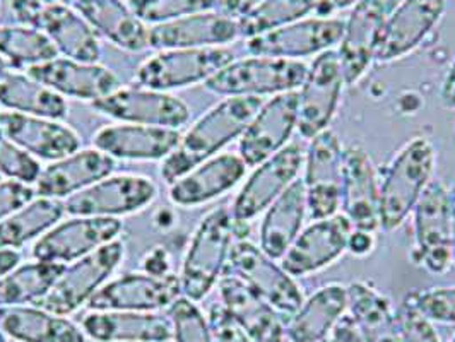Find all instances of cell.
I'll return each mask as SVG.
<instances>
[{
  "label": "cell",
  "mask_w": 455,
  "mask_h": 342,
  "mask_svg": "<svg viewBox=\"0 0 455 342\" xmlns=\"http://www.w3.org/2000/svg\"><path fill=\"white\" fill-rule=\"evenodd\" d=\"M262 103V98L233 96L214 105L182 134L175 151L163 160L161 179L170 185L214 158L231 140L242 137Z\"/></svg>",
  "instance_id": "cell-1"
},
{
  "label": "cell",
  "mask_w": 455,
  "mask_h": 342,
  "mask_svg": "<svg viewBox=\"0 0 455 342\" xmlns=\"http://www.w3.org/2000/svg\"><path fill=\"white\" fill-rule=\"evenodd\" d=\"M236 221L225 205L211 211L194 231L179 274L182 297L203 301L225 274Z\"/></svg>",
  "instance_id": "cell-2"
},
{
  "label": "cell",
  "mask_w": 455,
  "mask_h": 342,
  "mask_svg": "<svg viewBox=\"0 0 455 342\" xmlns=\"http://www.w3.org/2000/svg\"><path fill=\"white\" fill-rule=\"evenodd\" d=\"M436 153L425 137H414L395 155L380 185V228L395 231L404 225L432 182Z\"/></svg>",
  "instance_id": "cell-3"
},
{
  "label": "cell",
  "mask_w": 455,
  "mask_h": 342,
  "mask_svg": "<svg viewBox=\"0 0 455 342\" xmlns=\"http://www.w3.org/2000/svg\"><path fill=\"white\" fill-rule=\"evenodd\" d=\"M307 70L308 68L298 60L251 55L249 59L229 62L227 68L205 81V88L225 98H262L267 94L295 91L301 86Z\"/></svg>",
  "instance_id": "cell-4"
},
{
  "label": "cell",
  "mask_w": 455,
  "mask_h": 342,
  "mask_svg": "<svg viewBox=\"0 0 455 342\" xmlns=\"http://www.w3.org/2000/svg\"><path fill=\"white\" fill-rule=\"evenodd\" d=\"M124 257L125 243L116 238L90 255L68 264L36 306L68 317L86 306L94 293L110 281Z\"/></svg>",
  "instance_id": "cell-5"
},
{
  "label": "cell",
  "mask_w": 455,
  "mask_h": 342,
  "mask_svg": "<svg viewBox=\"0 0 455 342\" xmlns=\"http://www.w3.org/2000/svg\"><path fill=\"white\" fill-rule=\"evenodd\" d=\"M235 60L225 46L161 50L148 57L136 70L137 86L158 91L182 90L209 81Z\"/></svg>",
  "instance_id": "cell-6"
},
{
  "label": "cell",
  "mask_w": 455,
  "mask_h": 342,
  "mask_svg": "<svg viewBox=\"0 0 455 342\" xmlns=\"http://www.w3.org/2000/svg\"><path fill=\"white\" fill-rule=\"evenodd\" d=\"M229 271L264 298L286 320L291 319L303 303V293L293 275L277 266L260 247L247 240L233 242L228 258Z\"/></svg>",
  "instance_id": "cell-7"
},
{
  "label": "cell",
  "mask_w": 455,
  "mask_h": 342,
  "mask_svg": "<svg viewBox=\"0 0 455 342\" xmlns=\"http://www.w3.org/2000/svg\"><path fill=\"white\" fill-rule=\"evenodd\" d=\"M158 185L144 175H110L64 201L68 216L116 218L137 214L158 197Z\"/></svg>",
  "instance_id": "cell-8"
},
{
  "label": "cell",
  "mask_w": 455,
  "mask_h": 342,
  "mask_svg": "<svg viewBox=\"0 0 455 342\" xmlns=\"http://www.w3.org/2000/svg\"><path fill=\"white\" fill-rule=\"evenodd\" d=\"M414 253L428 273L445 274L452 264L451 194L445 183L432 180L414 207Z\"/></svg>",
  "instance_id": "cell-9"
},
{
  "label": "cell",
  "mask_w": 455,
  "mask_h": 342,
  "mask_svg": "<svg viewBox=\"0 0 455 342\" xmlns=\"http://www.w3.org/2000/svg\"><path fill=\"white\" fill-rule=\"evenodd\" d=\"M338 50H325L312 62L298 92V132L314 139L327 131L339 108L344 88Z\"/></svg>",
  "instance_id": "cell-10"
},
{
  "label": "cell",
  "mask_w": 455,
  "mask_h": 342,
  "mask_svg": "<svg viewBox=\"0 0 455 342\" xmlns=\"http://www.w3.org/2000/svg\"><path fill=\"white\" fill-rule=\"evenodd\" d=\"M122 231L124 225L116 218L70 216V219L48 229L35 242L31 257L42 262L68 266L114 242Z\"/></svg>",
  "instance_id": "cell-11"
},
{
  "label": "cell",
  "mask_w": 455,
  "mask_h": 342,
  "mask_svg": "<svg viewBox=\"0 0 455 342\" xmlns=\"http://www.w3.org/2000/svg\"><path fill=\"white\" fill-rule=\"evenodd\" d=\"M98 114L107 115L122 123H136L161 129H177L190 120V108L175 94L142 86L118 88L116 91L92 103Z\"/></svg>",
  "instance_id": "cell-12"
},
{
  "label": "cell",
  "mask_w": 455,
  "mask_h": 342,
  "mask_svg": "<svg viewBox=\"0 0 455 342\" xmlns=\"http://www.w3.org/2000/svg\"><path fill=\"white\" fill-rule=\"evenodd\" d=\"M344 149L332 131L310 139L305 158V192L308 212L314 219L338 214L342 199Z\"/></svg>",
  "instance_id": "cell-13"
},
{
  "label": "cell",
  "mask_w": 455,
  "mask_h": 342,
  "mask_svg": "<svg viewBox=\"0 0 455 342\" xmlns=\"http://www.w3.org/2000/svg\"><path fill=\"white\" fill-rule=\"evenodd\" d=\"M303 161L305 153L301 146L288 144L271 158L257 164L231 205L236 225L251 221L273 204L295 182Z\"/></svg>",
  "instance_id": "cell-14"
},
{
  "label": "cell",
  "mask_w": 455,
  "mask_h": 342,
  "mask_svg": "<svg viewBox=\"0 0 455 342\" xmlns=\"http://www.w3.org/2000/svg\"><path fill=\"white\" fill-rule=\"evenodd\" d=\"M298 129V92L274 94L262 103L240 137L238 151L247 166L255 168L279 153Z\"/></svg>",
  "instance_id": "cell-15"
},
{
  "label": "cell",
  "mask_w": 455,
  "mask_h": 342,
  "mask_svg": "<svg viewBox=\"0 0 455 342\" xmlns=\"http://www.w3.org/2000/svg\"><path fill=\"white\" fill-rule=\"evenodd\" d=\"M344 21L332 18L299 20L247 40V50L257 57L303 59L322 53L341 42Z\"/></svg>",
  "instance_id": "cell-16"
},
{
  "label": "cell",
  "mask_w": 455,
  "mask_h": 342,
  "mask_svg": "<svg viewBox=\"0 0 455 342\" xmlns=\"http://www.w3.org/2000/svg\"><path fill=\"white\" fill-rule=\"evenodd\" d=\"M182 297L177 274H125L110 279L88 301V310H132V312H161L177 298Z\"/></svg>",
  "instance_id": "cell-17"
},
{
  "label": "cell",
  "mask_w": 455,
  "mask_h": 342,
  "mask_svg": "<svg viewBox=\"0 0 455 342\" xmlns=\"http://www.w3.org/2000/svg\"><path fill=\"white\" fill-rule=\"evenodd\" d=\"M351 233L353 227L344 214L315 219L308 228L301 229L281 266L293 277L319 273L347 251Z\"/></svg>",
  "instance_id": "cell-18"
},
{
  "label": "cell",
  "mask_w": 455,
  "mask_h": 342,
  "mask_svg": "<svg viewBox=\"0 0 455 342\" xmlns=\"http://www.w3.org/2000/svg\"><path fill=\"white\" fill-rule=\"evenodd\" d=\"M341 207L355 231L375 235L380 228V185L377 170L363 147L344 151Z\"/></svg>",
  "instance_id": "cell-19"
},
{
  "label": "cell",
  "mask_w": 455,
  "mask_h": 342,
  "mask_svg": "<svg viewBox=\"0 0 455 342\" xmlns=\"http://www.w3.org/2000/svg\"><path fill=\"white\" fill-rule=\"evenodd\" d=\"M445 5L447 0H401L387 14L375 59L386 64L410 55L440 23Z\"/></svg>",
  "instance_id": "cell-20"
},
{
  "label": "cell",
  "mask_w": 455,
  "mask_h": 342,
  "mask_svg": "<svg viewBox=\"0 0 455 342\" xmlns=\"http://www.w3.org/2000/svg\"><path fill=\"white\" fill-rule=\"evenodd\" d=\"M386 20L384 0H362L353 7L338 50L346 84H356L371 66Z\"/></svg>",
  "instance_id": "cell-21"
},
{
  "label": "cell",
  "mask_w": 455,
  "mask_h": 342,
  "mask_svg": "<svg viewBox=\"0 0 455 342\" xmlns=\"http://www.w3.org/2000/svg\"><path fill=\"white\" fill-rule=\"evenodd\" d=\"M0 134L23 147L33 158L57 161L81 149L79 134L60 120L33 115L0 114Z\"/></svg>",
  "instance_id": "cell-22"
},
{
  "label": "cell",
  "mask_w": 455,
  "mask_h": 342,
  "mask_svg": "<svg viewBox=\"0 0 455 342\" xmlns=\"http://www.w3.org/2000/svg\"><path fill=\"white\" fill-rule=\"evenodd\" d=\"M247 168L249 166L240 155H216L170 183L168 197L173 204L183 209L207 204L242 182Z\"/></svg>",
  "instance_id": "cell-23"
},
{
  "label": "cell",
  "mask_w": 455,
  "mask_h": 342,
  "mask_svg": "<svg viewBox=\"0 0 455 342\" xmlns=\"http://www.w3.org/2000/svg\"><path fill=\"white\" fill-rule=\"evenodd\" d=\"M28 74L64 98L94 103L120 88L118 76L98 62H79L57 57L50 62L28 68Z\"/></svg>",
  "instance_id": "cell-24"
},
{
  "label": "cell",
  "mask_w": 455,
  "mask_h": 342,
  "mask_svg": "<svg viewBox=\"0 0 455 342\" xmlns=\"http://www.w3.org/2000/svg\"><path fill=\"white\" fill-rule=\"evenodd\" d=\"M180 137L182 132L177 129L118 122L101 127L92 136V144L114 160L163 161L175 151Z\"/></svg>",
  "instance_id": "cell-25"
},
{
  "label": "cell",
  "mask_w": 455,
  "mask_h": 342,
  "mask_svg": "<svg viewBox=\"0 0 455 342\" xmlns=\"http://www.w3.org/2000/svg\"><path fill=\"white\" fill-rule=\"evenodd\" d=\"M220 303L253 342H284L286 320L235 274L220 279Z\"/></svg>",
  "instance_id": "cell-26"
},
{
  "label": "cell",
  "mask_w": 455,
  "mask_h": 342,
  "mask_svg": "<svg viewBox=\"0 0 455 342\" xmlns=\"http://www.w3.org/2000/svg\"><path fill=\"white\" fill-rule=\"evenodd\" d=\"M240 38L238 21L218 11L199 12L149 28V46L155 50L216 48Z\"/></svg>",
  "instance_id": "cell-27"
},
{
  "label": "cell",
  "mask_w": 455,
  "mask_h": 342,
  "mask_svg": "<svg viewBox=\"0 0 455 342\" xmlns=\"http://www.w3.org/2000/svg\"><path fill=\"white\" fill-rule=\"evenodd\" d=\"M81 329L94 342L172 341L170 320L161 312L88 310Z\"/></svg>",
  "instance_id": "cell-28"
},
{
  "label": "cell",
  "mask_w": 455,
  "mask_h": 342,
  "mask_svg": "<svg viewBox=\"0 0 455 342\" xmlns=\"http://www.w3.org/2000/svg\"><path fill=\"white\" fill-rule=\"evenodd\" d=\"M115 160L108 155L92 149H79L62 160L52 161L42 170L35 182L40 197L64 201L114 173Z\"/></svg>",
  "instance_id": "cell-29"
},
{
  "label": "cell",
  "mask_w": 455,
  "mask_h": 342,
  "mask_svg": "<svg viewBox=\"0 0 455 342\" xmlns=\"http://www.w3.org/2000/svg\"><path fill=\"white\" fill-rule=\"evenodd\" d=\"M92 29L115 46L139 53L149 46V28L124 0H68Z\"/></svg>",
  "instance_id": "cell-30"
},
{
  "label": "cell",
  "mask_w": 455,
  "mask_h": 342,
  "mask_svg": "<svg viewBox=\"0 0 455 342\" xmlns=\"http://www.w3.org/2000/svg\"><path fill=\"white\" fill-rule=\"evenodd\" d=\"M38 28L50 38L59 55L79 62H100V35L68 4L45 5Z\"/></svg>",
  "instance_id": "cell-31"
},
{
  "label": "cell",
  "mask_w": 455,
  "mask_h": 342,
  "mask_svg": "<svg viewBox=\"0 0 455 342\" xmlns=\"http://www.w3.org/2000/svg\"><path fill=\"white\" fill-rule=\"evenodd\" d=\"M347 288L339 282L327 284L303 299L295 315L288 320L284 342L327 341L346 315Z\"/></svg>",
  "instance_id": "cell-32"
},
{
  "label": "cell",
  "mask_w": 455,
  "mask_h": 342,
  "mask_svg": "<svg viewBox=\"0 0 455 342\" xmlns=\"http://www.w3.org/2000/svg\"><path fill=\"white\" fill-rule=\"evenodd\" d=\"M0 332L14 342H86L81 325L36 305L0 308Z\"/></svg>",
  "instance_id": "cell-33"
},
{
  "label": "cell",
  "mask_w": 455,
  "mask_h": 342,
  "mask_svg": "<svg viewBox=\"0 0 455 342\" xmlns=\"http://www.w3.org/2000/svg\"><path fill=\"white\" fill-rule=\"evenodd\" d=\"M307 211L305 183L295 180L266 209L259 235L260 249L274 260L283 258L301 233Z\"/></svg>",
  "instance_id": "cell-34"
},
{
  "label": "cell",
  "mask_w": 455,
  "mask_h": 342,
  "mask_svg": "<svg viewBox=\"0 0 455 342\" xmlns=\"http://www.w3.org/2000/svg\"><path fill=\"white\" fill-rule=\"evenodd\" d=\"M347 310L364 342H403L397 312L380 290L366 281L347 286Z\"/></svg>",
  "instance_id": "cell-35"
},
{
  "label": "cell",
  "mask_w": 455,
  "mask_h": 342,
  "mask_svg": "<svg viewBox=\"0 0 455 342\" xmlns=\"http://www.w3.org/2000/svg\"><path fill=\"white\" fill-rule=\"evenodd\" d=\"M0 105L9 112L62 120L68 114L64 96L31 77L7 68L0 72Z\"/></svg>",
  "instance_id": "cell-36"
},
{
  "label": "cell",
  "mask_w": 455,
  "mask_h": 342,
  "mask_svg": "<svg viewBox=\"0 0 455 342\" xmlns=\"http://www.w3.org/2000/svg\"><path fill=\"white\" fill-rule=\"evenodd\" d=\"M64 214V201L36 195L31 203L0 221V249L18 251L31 240H38L48 229L59 225Z\"/></svg>",
  "instance_id": "cell-37"
},
{
  "label": "cell",
  "mask_w": 455,
  "mask_h": 342,
  "mask_svg": "<svg viewBox=\"0 0 455 342\" xmlns=\"http://www.w3.org/2000/svg\"><path fill=\"white\" fill-rule=\"evenodd\" d=\"M66 266L31 260L0 277V308L36 305L52 290Z\"/></svg>",
  "instance_id": "cell-38"
},
{
  "label": "cell",
  "mask_w": 455,
  "mask_h": 342,
  "mask_svg": "<svg viewBox=\"0 0 455 342\" xmlns=\"http://www.w3.org/2000/svg\"><path fill=\"white\" fill-rule=\"evenodd\" d=\"M0 57L14 68H35L59 57L57 48L40 28H0Z\"/></svg>",
  "instance_id": "cell-39"
},
{
  "label": "cell",
  "mask_w": 455,
  "mask_h": 342,
  "mask_svg": "<svg viewBox=\"0 0 455 342\" xmlns=\"http://www.w3.org/2000/svg\"><path fill=\"white\" fill-rule=\"evenodd\" d=\"M322 0H264L247 16L238 20L240 36L247 40L257 35L295 23L315 11Z\"/></svg>",
  "instance_id": "cell-40"
},
{
  "label": "cell",
  "mask_w": 455,
  "mask_h": 342,
  "mask_svg": "<svg viewBox=\"0 0 455 342\" xmlns=\"http://www.w3.org/2000/svg\"><path fill=\"white\" fill-rule=\"evenodd\" d=\"M127 4L142 23L151 26L218 9V0H127Z\"/></svg>",
  "instance_id": "cell-41"
},
{
  "label": "cell",
  "mask_w": 455,
  "mask_h": 342,
  "mask_svg": "<svg viewBox=\"0 0 455 342\" xmlns=\"http://www.w3.org/2000/svg\"><path fill=\"white\" fill-rule=\"evenodd\" d=\"M166 317L172 325V339L175 342H214L209 319L196 301L179 297L168 308Z\"/></svg>",
  "instance_id": "cell-42"
},
{
  "label": "cell",
  "mask_w": 455,
  "mask_h": 342,
  "mask_svg": "<svg viewBox=\"0 0 455 342\" xmlns=\"http://www.w3.org/2000/svg\"><path fill=\"white\" fill-rule=\"evenodd\" d=\"M42 170L44 168L36 158H33L23 147L0 134V177L35 185Z\"/></svg>",
  "instance_id": "cell-43"
},
{
  "label": "cell",
  "mask_w": 455,
  "mask_h": 342,
  "mask_svg": "<svg viewBox=\"0 0 455 342\" xmlns=\"http://www.w3.org/2000/svg\"><path fill=\"white\" fill-rule=\"evenodd\" d=\"M397 317L401 325V341L440 342L432 320L418 308L412 291L404 298L401 308L397 310Z\"/></svg>",
  "instance_id": "cell-44"
},
{
  "label": "cell",
  "mask_w": 455,
  "mask_h": 342,
  "mask_svg": "<svg viewBox=\"0 0 455 342\" xmlns=\"http://www.w3.org/2000/svg\"><path fill=\"white\" fill-rule=\"evenodd\" d=\"M418 308L432 320L433 323L455 325V286L432 288L412 291Z\"/></svg>",
  "instance_id": "cell-45"
},
{
  "label": "cell",
  "mask_w": 455,
  "mask_h": 342,
  "mask_svg": "<svg viewBox=\"0 0 455 342\" xmlns=\"http://www.w3.org/2000/svg\"><path fill=\"white\" fill-rule=\"evenodd\" d=\"M45 4L38 0H0V28L35 26L38 28Z\"/></svg>",
  "instance_id": "cell-46"
},
{
  "label": "cell",
  "mask_w": 455,
  "mask_h": 342,
  "mask_svg": "<svg viewBox=\"0 0 455 342\" xmlns=\"http://www.w3.org/2000/svg\"><path fill=\"white\" fill-rule=\"evenodd\" d=\"M36 197L35 187L16 180H0V221Z\"/></svg>",
  "instance_id": "cell-47"
},
{
  "label": "cell",
  "mask_w": 455,
  "mask_h": 342,
  "mask_svg": "<svg viewBox=\"0 0 455 342\" xmlns=\"http://www.w3.org/2000/svg\"><path fill=\"white\" fill-rule=\"evenodd\" d=\"M209 323L214 342H253L245 330L228 315L221 303H216L209 310Z\"/></svg>",
  "instance_id": "cell-48"
},
{
  "label": "cell",
  "mask_w": 455,
  "mask_h": 342,
  "mask_svg": "<svg viewBox=\"0 0 455 342\" xmlns=\"http://www.w3.org/2000/svg\"><path fill=\"white\" fill-rule=\"evenodd\" d=\"M264 0H218V12L225 14L231 20H242L251 12L257 5H260Z\"/></svg>",
  "instance_id": "cell-49"
},
{
  "label": "cell",
  "mask_w": 455,
  "mask_h": 342,
  "mask_svg": "<svg viewBox=\"0 0 455 342\" xmlns=\"http://www.w3.org/2000/svg\"><path fill=\"white\" fill-rule=\"evenodd\" d=\"M329 342H364L363 336L360 334L355 320L349 315H344L338 325L334 327Z\"/></svg>",
  "instance_id": "cell-50"
},
{
  "label": "cell",
  "mask_w": 455,
  "mask_h": 342,
  "mask_svg": "<svg viewBox=\"0 0 455 342\" xmlns=\"http://www.w3.org/2000/svg\"><path fill=\"white\" fill-rule=\"evenodd\" d=\"M375 249V235H370V233H362V231H355L351 233V238H349V245H347V251H351L353 255H370L371 251Z\"/></svg>",
  "instance_id": "cell-51"
},
{
  "label": "cell",
  "mask_w": 455,
  "mask_h": 342,
  "mask_svg": "<svg viewBox=\"0 0 455 342\" xmlns=\"http://www.w3.org/2000/svg\"><path fill=\"white\" fill-rule=\"evenodd\" d=\"M440 101L447 110H455V59L440 84Z\"/></svg>",
  "instance_id": "cell-52"
},
{
  "label": "cell",
  "mask_w": 455,
  "mask_h": 342,
  "mask_svg": "<svg viewBox=\"0 0 455 342\" xmlns=\"http://www.w3.org/2000/svg\"><path fill=\"white\" fill-rule=\"evenodd\" d=\"M20 264H21L20 251L0 249V277L5 275L9 271H12L14 267H18Z\"/></svg>",
  "instance_id": "cell-53"
},
{
  "label": "cell",
  "mask_w": 455,
  "mask_h": 342,
  "mask_svg": "<svg viewBox=\"0 0 455 342\" xmlns=\"http://www.w3.org/2000/svg\"><path fill=\"white\" fill-rule=\"evenodd\" d=\"M451 194V235H452V264L455 266V185Z\"/></svg>",
  "instance_id": "cell-54"
},
{
  "label": "cell",
  "mask_w": 455,
  "mask_h": 342,
  "mask_svg": "<svg viewBox=\"0 0 455 342\" xmlns=\"http://www.w3.org/2000/svg\"><path fill=\"white\" fill-rule=\"evenodd\" d=\"M358 2L362 0H327L329 5H332V9H347V7H355Z\"/></svg>",
  "instance_id": "cell-55"
},
{
  "label": "cell",
  "mask_w": 455,
  "mask_h": 342,
  "mask_svg": "<svg viewBox=\"0 0 455 342\" xmlns=\"http://www.w3.org/2000/svg\"><path fill=\"white\" fill-rule=\"evenodd\" d=\"M401 0H384V4H386V9H387V14L399 4Z\"/></svg>",
  "instance_id": "cell-56"
},
{
  "label": "cell",
  "mask_w": 455,
  "mask_h": 342,
  "mask_svg": "<svg viewBox=\"0 0 455 342\" xmlns=\"http://www.w3.org/2000/svg\"><path fill=\"white\" fill-rule=\"evenodd\" d=\"M38 2H42L45 5H50V4H68V0H38Z\"/></svg>",
  "instance_id": "cell-57"
},
{
  "label": "cell",
  "mask_w": 455,
  "mask_h": 342,
  "mask_svg": "<svg viewBox=\"0 0 455 342\" xmlns=\"http://www.w3.org/2000/svg\"><path fill=\"white\" fill-rule=\"evenodd\" d=\"M7 68V64H5V60L0 57V72H4Z\"/></svg>",
  "instance_id": "cell-58"
},
{
  "label": "cell",
  "mask_w": 455,
  "mask_h": 342,
  "mask_svg": "<svg viewBox=\"0 0 455 342\" xmlns=\"http://www.w3.org/2000/svg\"><path fill=\"white\" fill-rule=\"evenodd\" d=\"M9 341V339H7V338H5V336H4V334H2V332H0V342H7Z\"/></svg>",
  "instance_id": "cell-59"
},
{
  "label": "cell",
  "mask_w": 455,
  "mask_h": 342,
  "mask_svg": "<svg viewBox=\"0 0 455 342\" xmlns=\"http://www.w3.org/2000/svg\"><path fill=\"white\" fill-rule=\"evenodd\" d=\"M451 342H455V336H454V338H452V341H451Z\"/></svg>",
  "instance_id": "cell-60"
},
{
  "label": "cell",
  "mask_w": 455,
  "mask_h": 342,
  "mask_svg": "<svg viewBox=\"0 0 455 342\" xmlns=\"http://www.w3.org/2000/svg\"><path fill=\"white\" fill-rule=\"evenodd\" d=\"M323 342H329V339H327V341H323Z\"/></svg>",
  "instance_id": "cell-61"
},
{
  "label": "cell",
  "mask_w": 455,
  "mask_h": 342,
  "mask_svg": "<svg viewBox=\"0 0 455 342\" xmlns=\"http://www.w3.org/2000/svg\"><path fill=\"white\" fill-rule=\"evenodd\" d=\"M0 180H2V177H0Z\"/></svg>",
  "instance_id": "cell-62"
}]
</instances>
